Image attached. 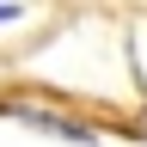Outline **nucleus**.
Listing matches in <instances>:
<instances>
[{
    "label": "nucleus",
    "mask_w": 147,
    "mask_h": 147,
    "mask_svg": "<svg viewBox=\"0 0 147 147\" xmlns=\"http://www.w3.org/2000/svg\"><path fill=\"white\" fill-rule=\"evenodd\" d=\"M0 18H18V6H0Z\"/></svg>",
    "instance_id": "1"
}]
</instances>
